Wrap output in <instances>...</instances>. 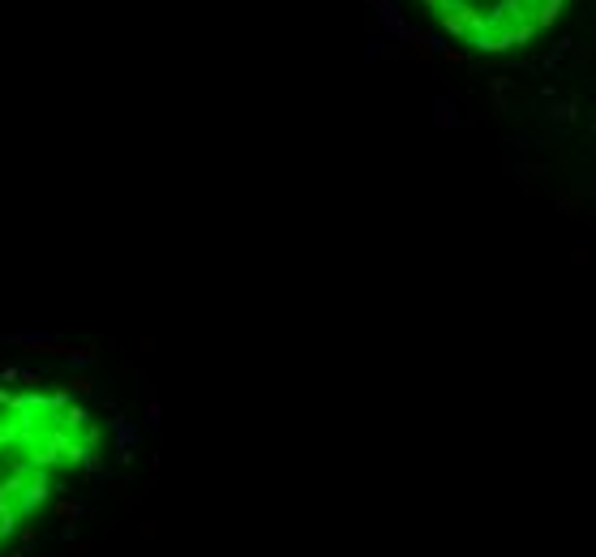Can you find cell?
<instances>
[{
	"label": "cell",
	"instance_id": "6da1fadb",
	"mask_svg": "<svg viewBox=\"0 0 596 557\" xmlns=\"http://www.w3.org/2000/svg\"><path fill=\"white\" fill-rule=\"evenodd\" d=\"M425 5L438 9L446 31L485 52H506L549 26L566 0H425Z\"/></svg>",
	"mask_w": 596,
	"mask_h": 557
},
{
	"label": "cell",
	"instance_id": "7a4b0ae2",
	"mask_svg": "<svg viewBox=\"0 0 596 557\" xmlns=\"http://www.w3.org/2000/svg\"><path fill=\"white\" fill-rule=\"evenodd\" d=\"M9 343L13 347H39V351H65L56 339H47V335H9Z\"/></svg>",
	"mask_w": 596,
	"mask_h": 557
},
{
	"label": "cell",
	"instance_id": "3957f363",
	"mask_svg": "<svg viewBox=\"0 0 596 557\" xmlns=\"http://www.w3.org/2000/svg\"><path fill=\"white\" fill-rule=\"evenodd\" d=\"M69 365H73V369H86V365H90V351H73Z\"/></svg>",
	"mask_w": 596,
	"mask_h": 557
}]
</instances>
